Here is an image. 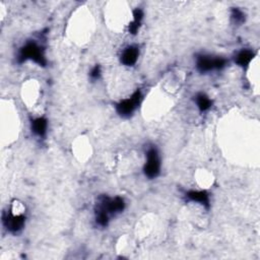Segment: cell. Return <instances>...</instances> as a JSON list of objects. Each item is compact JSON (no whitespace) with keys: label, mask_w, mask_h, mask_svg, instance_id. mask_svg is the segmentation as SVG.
I'll return each instance as SVG.
<instances>
[{"label":"cell","mask_w":260,"mask_h":260,"mask_svg":"<svg viewBox=\"0 0 260 260\" xmlns=\"http://www.w3.org/2000/svg\"><path fill=\"white\" fill-rule=\"evenodd\" d=\"M27 60H32L39 64L40 66H46L47 64L44 50L36 42H28L25 46L19 50L17 61L19 63H22Z\"/></svg>","instance_id":"6da1fadb"},{"label":"cell","mask_w":260,"mask_h":260,"mask_svg":"<svg viewBox=\"0 0 260 260\" xmlns=\"http://www.w3.org/2000/svg\"><path fill=\"white\" fill-rule=\"evenodd\" d=\"M124 208H125V201L122 197L117 196L111 198L108 196H102L95 210L104 212L110 218V216H115V214L122 212Z\"/></svg>","instance_id":"7a4b0ae2"},{"label":"cell","mask_w":260,"mask_h":260,"mask_svg":"<svg viewBox=\"0 0 260 260\" xmlns=\"http://www.w3.org/2000/svg\"><path fill=\"white\" fill-rule=\"evenodd\" d=\"M227 60L223 57H213L210 55H199L196 58V69L199 72L206 73L224 69Z\"/></svg>","instance_id":"3957f363"},{"label":"cell","mask_w":260,"mask_h":260,"mask_svg":"<svg viewBox=\"0 0 260 260\" xmlns=\"http://www.w3.org/2000/svg\"><path fill=\"white\" fill-rule=\"evenodd\" d=\"M143 172L144 175L150 179L156 178L160 175L161 160L156 148H151L146 152V162L143 167Z\"/></svg>","instance_id":"277c9868"},{"label":"cell","mask_w":260,"mask_h":260,"mask_svg":"<svg viewBox=\"0 0 260 260\" xmlns=\"http://www.w3.org/2000/svg\"><path fill=\"white\" fill-rule=\"evenodd\" d=\"M141 99H142L141 92L139 89H138L130 98L123 100L119 104H117L116 106L117 113L121 117L124 118L130 117L133 114V112L139 106Z\"/></svg>","instance_id":"5b68a950"},{"label":"cell","mask_w":260,"mask_h":260,"mask_svg":"<svg viewBox=\"0 0 260 260\" xmlns=\"http://www.w3.org/2000/svg\"><path fill=\"white\" fill-rule=\"evenodd\" d=\"M2 223L5 229L10 233H18L22 230L26 223L25 214H15L13 211L3 213Z\"/></svg>","instance_id":"8992f818"},{"label":"cell","mask_w":260,"mask_h":260,"mask_svg":"<svg viewBox=\"0 0 260 260\" xmlns=\"http://www.w3.org/2000/svg\"><path fill=\"white\" fill-rule=\"evenodd\" d=\"M186 197L188 200H190L192 202L200 203V205H202L207 208H209V207H210L209 194L206 190H200V191L190 190V191L186 192Z\"/></svg>","instance_id":"52a82bcc"},{"label":"cell","mask_w":260,"mask_h":260,"mask_svg":"<svg viewBox=\"0 0 260 260\" xmlns=\"http://www.w3.org/2000/svg\"><path fill=\"white\" fill-rule=\"evenodd\" d=\"M139 50L135 46H128L121 55V63L126 66H133L139 59Z\"/></svg>","instance_id":"ba28073f"},{"label":"cell","mask_w":260,"mask_h":260,"mask_svg":"<svg viewBox=\"0 0 260 260\" xmlns=\"http://www.w3.org/2000/svg\"><path fill=\"white\" fill-rule=\"evenodd\" d=\"M48 127V122L44 117L34 119L31 123V128L33 133L39 138H44L46 135Z\"/></svg>","instance_id":"9c48e42d"},{"label":"cell","mask_w":260,"mask_h":260,"mask_svg":"<svg viewBox=\"0 0 260 260\" xmlns=\"http://www.w3.org/2000/svg\"><path fill=\"white\" fill-rule=\"evenodd\" d=\"M254 58V52L249 49H243L236 55L235 62L241 67H247Z\"/></svg>","instance_id":"30bf717a"},{"label":"cell","mask_w":260,"mask_h":260,"mask_svg":"<svg viewBox=\"0 0 260 260\" xmlns=\"http://www.w3.org/2000/svg\"><path fill=\"white\" fill-rule=\"evenodd\" d=\"M143 18V11L140 8H135L133 10V20L128 26V31L132 35H137Z\"/></svg>","instance_id":"8fae6325"},{"label":"cell","mask_w":260,"mask_h":260,"mask_svg":"<svg viewBox=\"0 0 260 260\" xmlns=\"http://www.w3.org/2000/svg\"><path fill=\"white\" fill-rule=\"evenodd\" d=\"M195 101H196V105L198 107V109L201 112H206L208 109H210L211 105H212V102L211 100L203 93H199L196 95L195 97Z\"/></svg>","instance_id":"7c38bea8"},{"label":"cell","mask_w":260,"mask_h":260,"mask_svg":"<svg viewBox=\"0 0 260 260\" xmlns=\"http://www.w3.org/2000/svg\"><path fill=\"white\" fill-rule=\"evenodd\" d=\"M231 17L236 22V24H241L245 20V15L241 9L238 7H234L231 11Z\"/></svg>","instance_id":"4fadbf2b"},{"label":"cell","mask_w":260,"mask_h":260,"mask_svg":"<svg viewBox=\"0 0 260 260\" xmlns=\"http://www.w3.org/2000/svg\"><path fill=\"white\" fill-rule=\"evenodd\" d=\"M89 76H90V78H92L93 81L99 80L100 76H101V67H100V65H96L95 67H93V69L90 70V72H89Z\"/></svg>","instance_id":"5bb4252c"}]
</instances>
